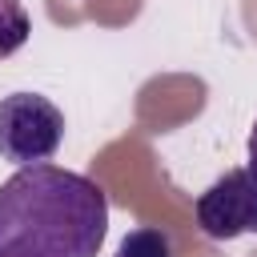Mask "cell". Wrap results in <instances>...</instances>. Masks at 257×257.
I'll use <instances>...</instances> for the list:
<instances>
[{
  "label": "cell",
  "instance_id": "cell-6",
  "mask_svg": "<svg viewBox=\"0 0 257 257\" xmlns=\"http://www.w3.org/2000/svg\"><path fill=\"white\" fill-rule=\"evenodd\" d=\"M249 173L257 177V120H253V128H249Z\"/></svg>",
  "mask_w": 257,
  "mask_h": 257
},
{
  "label": "cell",
  "instance_id": "cell-1",
  "mask_svg": "<svg viewBox=\"0 0 257 257\" xmlns=\"http://www.w3.org/2000/svg\"><path fill=\"white\" fill-rule=\"evenodd\" d=\"M104 233L108 197L84 173L44 161L0 185V257H96Z\"/></svg>",
  "mask_w": 257,
  "mask_h": 257
},
{
  "label": "cell",
  "instance_id": "cell-2",
  "mask_svg": "<svg viewBox=\"0 0 257 257\" xmlns=\"http://www.w3.org/2000/svg\"><path fill=\"white\" fill-rule=\"evenodd\" d=\"M64 141V112L40 92H12L0 100V157L12 165H44Z\"/></svg>",
  "mask_w": 257,
  "mask_h": 257
},
{
  "label": "cell",
  "instance_id": "cell-5",
  "mask_svg": "<svg viewBox=\"0 0 257 257\" xmlns=\"http://www.w3.org/2000/svg\"><path fill=\"white\" fill-rule=\"evenodd\" d=\"M116 257H173V241H169V233L145 225V229H133L120 241Z\"/></svg>",
  "mask_w": 257,
  "mask_h": 257
},
{
  "label": "cell",
  "instance_id": "cell-4",
  "mask_svg": "<svg viewBox=\"0 0 257 257\" xmlns=\"http://www.w3.org/2000/svg\"><path fill=\"white\" fill-rule=\"evenodd\" d=\"M28 36H32V20H28L24 4L20 0H0V60L20 52Z\"/></svg>",
  "mask_w": 257,
  "mask_h": 257
},
{
  "label": "cell",
  "instance_id": "cell-3",
  "mask_svg": "<svg viewBox=\"0 0 257 257\" xmlns=\"http://www.w3.org/2000/svg\"><path fill=\"white\" fill-rule=\"evenodd\" d=\"M193 213H197L201 233L213 241L257 233V177L249 169H229L197 197Z\"/></svg>",
  "mask_w": 257,
  "mask_h": 257
}]
</instances>
